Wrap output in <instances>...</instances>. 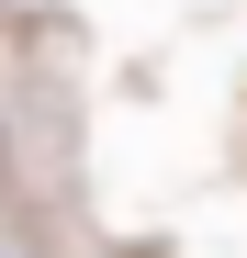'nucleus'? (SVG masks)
I'll return each instance as SVG.
<instances>
[{"instance_id":"f257e3e1","label":"nucleus","mask_w":247,"mask_h":258,"mask_svg":"<svg viewBox=\"0 0 247 258\" xmlns=\"http://www.w3.org/2000/svg\"><path fill=\"white\" fill-rule=\"evenodd\" d=\"M0 168H12V146H0Z\"/></svg>"},{"instance_id":"f03ea898","label":"nucleus","mask_w":247,"mask_h":258,"mask_svg":"<svg viewBox=\"0 0 247 258\" xmlns=\"http://www.w3.org/2000/svg\"><path fill=\"white\" fill-rule=\"evenodd\" d=\"M0 258H12V247H0Z\"/></svg>"}]
</instances>
